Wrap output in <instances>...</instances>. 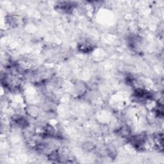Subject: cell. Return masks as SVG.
<instances>
[{
  "label": "cell",
  "instance_id": "obj_1",
  "mask_svg": "<svg viewBox=\"0 0 164 164\" xmlns=\"http://www.w3.org/2000/svg\"><path fill=\"white\" fill-rule=\"evenodd\" d=\"M155 143L159 148L163 149V134H159L155 137Z\"/></svg>",
  "mask_w": 164,
  "mask_h": 164
}]
</instances>
